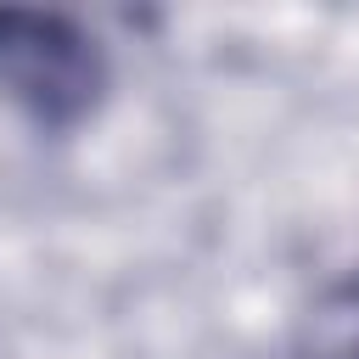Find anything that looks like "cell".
<instances>
[{
  "label": "cell",
  "mask_w": 359,
  "mask_h": 359,
  "mask_svg": "<svg viewBox=\"0 0 359 359\" xmlns=\"http://www.w3.org/2000/svg\"><path fill=\"white\" fill-rule=\"evenodd\" d=\"M0 95L39 129H79L107 95V56L62 11L0 6Z\"/></svg>",
  "instance_id": "cell-1"
}]
</instances>
